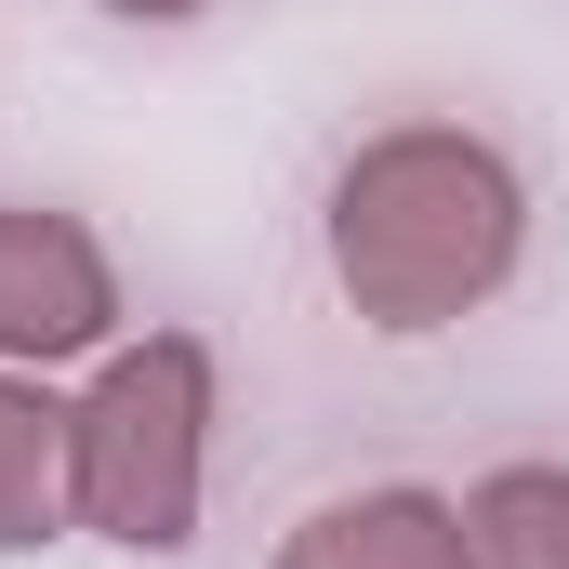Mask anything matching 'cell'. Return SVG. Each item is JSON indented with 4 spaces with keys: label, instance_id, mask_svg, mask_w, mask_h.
<instances>
[{
    "label": "cell",
    "instance_id": "4",
    "mask_svg": "<svg viewBox=\"0 0 569 569\" xmlns=\"http://www.w3.org/2000/svg\"><path fill=\"white\" fill-rule=\"evenodd\" d=\"M279 569H463V503H437V490L318 503V517L279 543Z\"/></svg>",
    "mask_w": 569,
    "mask_h": 569
},
{
    "label": "cell",
    "instance_id": "7",
    "mask_svg": "<svg viewBox=\"0 0 569 569\" xmlns=\"http://www.w3.org/2000/svg\"><path fill=\"white\" fill-rule=\"evenodd\" d=\"M107 13H133V27H186V13H212V0H107Z\"/></svg>",
    "mask_w": 569,
    "mask_h": 569
},
{
    "label": "cell",
    "instance_id": "5",
    "mask_svg": "<svg viewBox=\"0 0 569 569\" xmlns=\"http://www.w3.org/2000/svg\"><path fill=\"white\" fill-rule=\"evenodd\" d=\"M80 517V463H67V411L40 385L0 371V557H40Z\"/></svg>",
    "mask_w": 569,
    "mask_h": 569
},
{
    "label": "cell",
    "instance_id": "1",
    "mask_svg": "<svg viewBox=\"0 0 569 569\" xmlns=\"http://www.w3.org/2000/svg\"><path fill=\"white\" fill-rule=\"evenodd\" d=\"M517 239H530V199H517V159L490 133L411 120V133H371L331 172V291L371 331L477 318L517 279Z\"/></svg>",
    "mask_w": 569,
    "mask_h": 569
},
{
    "label": "cell",
    "instance_id": "2",
    "mask_svg": "<svg viewBox=\"0 0 569 569\" xmlns=\"http://www.w3.org/2000/svg\"><path fill=\"white\" fill-rule=\"evenodd\" d=\"M199 437H212V358L186 331H146L93 371V398L67 411L80 463V517L133 557H172L199 530Z\"/></svg>",
    "mask_w": 569,
    "mask_h": 569
},
{
    "label": "cell",
    "instance_id": "6",
    "mask_svg": "<svg viewBox=\"0 0 569 569\" xmlns=\"http://www.w3.org/2000/svg\"><path fill=\"white\" fill-rule=\"evenodd\" d=\"M463 569H569V463H503L463 490Z\"/></svg>",
    "mask_w": 569,
    "mask_h": 569
},
{
    "label": "cell",
    "instance_id": "3",
    "mask_svg": "<svg viewBox=\"0 0 569 569\" xmlns=\"http://www.w3.org/2000/svg\"><path fill=\"white\" fill-rule=\"evenodd\" d=\"M107 318H120V279H107L93 226L0 199V358H80V345H107Z\"/></svg>",
    "mask_w": 569,
    "mask_h": 569
}]
</instances>
